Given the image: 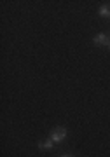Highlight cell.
<instances>
[{
  "label": "cell",
  "mask_w": 110,
  "mask_h": 157,
  "mask_svg": "<svg viewBox=\"0 0 110 157\" xmlns=\"http://www.w3.org/2000/svg\"><path fill=\"white\" fill-rule=\"evenodd\" d=\"M68 136V129L66 128H63V126H60V128H56V129H53L51 131V135H49V138L54 143H60V141H63Z\"/></svg>",
  "instance_id": "6da1fadb"
},
{
  "label": "cell",
  "mask_w": 110,
  "mask_h": 157,
  "mask_svg": "<svg viewBox=\"0 0 110 157\" xmlns=\"http://www.w3.org/2000/svg\"><path fill=\"white\" fill-rule=\"evenodd\" d=\"M93 44L94 45H101V47H103V45H108L110 42H108V37H107L105 33H98V35H94V37H93Z\"/></svg>",
  "instance_id": "7a4b0ae2"
},
{
  "label": "cell",
  "mask_w": 110,
  "mask_h": 157,
  "mask_svg": "<svg viewBox=\"0 0 110 157\" xmlns=\"http://www.w3.org/2000/svg\"><path fill=\"white\" fill-rule=\"evenodd\" d=\"M37 147H39V148H42V150H51V148H53V147H54V141L51 140H44V141H39V143H37Z\"/></svg>",
  "instance_id": "3957f363"
},
{
  "label": "cell",
  "mask_w": 110,
  "mask_h": 157,
  "mask_svg": "<svg viewBox=\"0 0 110 157\" xmlns=\"http://www.w3.org/2000/svg\"><path fill=\"white\" fill-rule=\"evenodd\" d=\"M98 14L101 17H107V19H110V7L108 6H101L98 9Z\"/></svg>",
  "instance_id": "277c9868"
},
{
  "label": "cell",
  "mask_w": 110,
  "mask_h": 157,
  "mask_svg": "<svg viewBox=\"0 0 110 157\" xmlns=\"http://www.w3.org/2000/svg\"><path fill=\"white\" fill-rule=\"evenodd\" d=\"M61 157H73V155H70V154H66V155H61Z\"/></svg>",
  "instance_id": "5b68a950"
},
{
  "label": "cell",
  "mask_w": 110,
  "mask_h": 157,
  "mask_svg": "<svg viewBox=\"0 0 110 157\" xmlns=\"http://www.w3.org/2000/svg\"><path fill=\"white\" fill-rule=\"evenodd\" d=\"M108 49H110V44H108Z\"/></svg>",
  "instance_id": "8992f818"
}]
</instances>
